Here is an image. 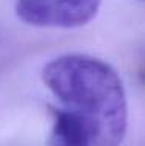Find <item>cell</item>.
<instances>
[{
    "label": "cell",
    "instance_id": "obj_1",
    "mask_svg": "<svg viewBox=\"0 0 145 146\" xmlns=\"http://www.w3.org/2000/svg\"><path fill=\"white\" fill-rule=\"evenodd\" d=\"M42 82L51 106L48 146H120L128 129L123 81L111 64L81 53L48 61Z\"/></svg>",
    "mask_w": 145,
    "mask_h": 146
},
{
    "label": "cell",
    "instance_id": "obj_2",
    "mask_svg": "<svg viewBox=\"0 0 145 146\" xmlns=\"http://www.w3.org/2000/svg\"><path fill=\"white\" fill-rule=\"evenodd\" d=\"M103 0H16L14 13L37 28H80L98 14Z\"/></svg>",
    "mask_w": 145,
    "mask_h": 146
}]
</instances>
